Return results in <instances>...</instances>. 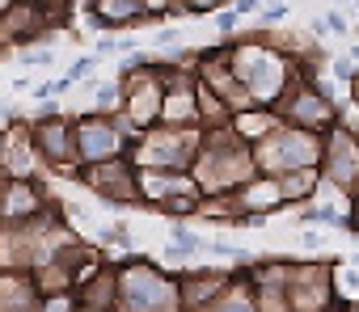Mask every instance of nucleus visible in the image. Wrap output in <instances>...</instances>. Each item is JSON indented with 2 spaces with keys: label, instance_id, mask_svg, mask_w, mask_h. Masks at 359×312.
<instances>
[{
  "label": "nucleus",
  "instance_id": "b1692460",
  "mask_svg": "<svg viewBox=\"0 0 359 312\" xmlns=\"http://www.w3.org/2000/svg\"><path fill=\"white\" fill-rule=\"evenodd\" d=\"M199 312H258V308H254L250 278H237V274H233V287H229L220 299H212L208 308H199Z\"/></svg>",
  "mask_w": 359,
  "mask_h": 312
},
{
  "label": "nucleus",
  "instance_id": "c03bdc74",
  "mask_svg": "<svg viewBox=\"0 0 359 312\" xmlns=\"http://www.w3.org/2000/svg\"><path fill=\"white\" fill-rule=\"evenodd\" d=\"M0 186H5V173H0Z\"/></svg>",
  "mask_w": 359,
  "mask_h": 312
},
{
  "label": "nucleus",
  "instance_id": "cd10ccee",
  "mask_svg": "<svg viewBox=\"0 0 359 312\" xmlns=\"http://www.w3.org/2000/svg\"><path fill=\"white\" fill-rule=\"evenodd\" d=\"M97 241H102V245H123L127 253H135V249H131V228H127V224H106V228H97Z\"/></svg>",
  "mask_w": 359,
  "mask_h": 312
},
{
  "label": "nucleus",
  "instance_id": "37998d69",
  "mask_svg": "<svg viewBox=\"0 0 359 312\" xmlns=\"http://www.w3.org/2000/svg\"><path fill=\"white\" fill-rule=\"evenodd\" d=\"M271 5H283V0H271Z\"/></svg>",
  "mask_w": 359,
  "mask_h": 312
},
{
  "label": "nucleus",
  "instance_id": "4c0bfd02",
  "mask_svg": "<svg viewBox=\"0 0 359 312\" xmlns=\"http://www.w3.org/2000/svg\"><path fill=\"white\" fill-rule=\"evenodd\" d=\"M140 5H144L152 17H161V13H169V9H173V0H140Z\"/></svg>",
  "mask_w": 359,
  "mask_h": 312
},
{
  "label": "nucleus",
  "instance_id": "dca6fc26",
  "mask_svg": "<svg viewBox=\"0 0 359 312\" xmlns=\"http://www.w3.org/2000/svg\"><path fill=\"white\" fill-rule=\"evenodd\" d=\"M47 207H51V199H47V190L34 178H5V186H0V224L34 220Z\"/></svg>",
  "mask_w": 359,
  "mask_h": 312
},
{
  "label": "nucleus",
  "instance_id": "4be33fe9",
  "mask_svg": "<svg viewBox=\"0 0 359 312\" xmlns=\"http://www.w3.org/2000/svg\"><path fill=\"white\" fill-rule=\"evenodd\" d=\"M279 122V114L275 110H262V106H250V110H237L233 118H229V127H233V135H241L245 143H258L271 127Z\"/></svg>",
  "mask_w": 359,
  "mask_h": 312
},
{
  "label": "nucleus",
  "instance_id": "bb28decb",
  "mask_svg": "<svg viewBox=\"0 0 359 312\" xmlns=\"http://www.w3.org/2000/svg\"><path fill=\"white\" fill-rule=\"evenodd\" d=\"M212 26H216V34H220V38H229V43L241 34V17H237L229 5H224V9H216V22H212Z\"/></svg>",
  "mask_w": 359,
  "mask_h": 312
},
{
  "label": "nucleus",
  "instance_id": "9b49d317",
  "mask_svg": "<svg viewBox=\"0 0 359 312\" xmlns=\"http://www.w3.org/2000/svg\"><path fill=\"white\" fill-rule=\"evenodd\" d=\"M30 139H34L39 161H43L51 173L76 178L81 161H76V135H72V118H64V114H55V118H34V122H30Z\"/></svg>",
  "mask_w": 359,
  "mask_h": 312
},
{
  "label": "nucleus",
  "instance_id": "2eb2a0df",
  "mask_svg": "<svg viewBox=\"0 0 359 312\" xmlns=\"http://www.w3.org/2000/svg\"><path fill=\"white\" fill-rule=\"evenodd\" d=\"M233 287V274L220 266H191L177 274V295H182V312H199L212 299H220Z\"/></svg>",
  "mask_w": 359,
  "mask_h": 312
},
{
  "label": "nucleus",
  "instance_id": "393cba45",
  "mask_svg": "<svg viewBox=\"0 0 359 312\" xmlns=\"http://www.w3.org/2000/svg\"><path fill=\"white\" fill-rule=\"evenodd\" d=\"M195 253H203V236L191 232L187 224H169V249H165V257H195Z\"/></svg>",
  "mask_w": 359,
  "mask_h": 312
},
{
  "label": "nucleus",
  "instance_id": "39448f33",
  "mask_svg": "<svg viewBox=\"0 0 359 312\" xmlns=\"http://www.w3.org/2000/svg\"><path fill=\"white\" fill-rule=\"evenodd\" d=\"M250 156H254V169L266 173V178H279V173H292V169H317L321 135L304 131V127L275 122L258 143H250Z\"/></svg>",
  "mask_w": 359,
  "mask_h": 312
},
{
  "label": "nucleus",
  "instance_id": "f03ea898",
  "mask_svg": "<svg viewBox=\"0 0 359 312\" xmlns=\"http://www.w3.org/2000/svg\"><path fill=\"white\" fill-rule=\"evenodd\" d=\"M254 156L250 143L241 135H233V127H208L199 139V152L191 161V178L203 194H233L237 186H245L254 178Z\"/></svg>",
  "mask_w": 359,
  "mask_h": 312
},
{
  "label": "nucleus",
  "instance_id": "5701e85b",
  "mask_svg": "<svg viewBox=\"0 0 359 312\" xmlns=\"http://www.w3.org/2000/svg\"><path fill=\"white\" fill-rule=\"evenodd\" d=\"M296 220H300V224H330V228H342V224H346V207L330 203V199H325V186H321V190H317V199H313V203H304Z\"/></svg>",
  "mask_w": 359,
  "mask_h": 312
},
{
  "label": "nucleus",
  "instance_id": "0eeeda50",
  "mask_svg": "<svg viewBox=\"0 0 359 312\" xmlns=\"http://www.w3.org/2000/svg\"><path fill=\"white\" fill-rule=\"evenodd\" d=\"M321 186L330 194L355 199L359 194V135L346 127H325L321 131V161H317Z\"/></svg>",
  "mask_w": 359,
  "mask_h": 312
},
{
  "label": "nucleus",
  "instance_id": "6e6552de",
  "mask_svg": "<svg viewBox=\"0 0 359 312\" xmlns=\"http://www.w3.org/2000/svg\"><path fill=\"white\" fill-rule=\"evenodd\" d=\"M72 135H76V161L81 165H97V161H114V156H127L131 143V127L118 114H81L72 118Z\"/></svg>",
  "mask_w": 359,
  "mask_h": 312
},
{
  "label": "nucleus",
  "instance_id": "aec40b11",
  "mask_svg": "<svg viewBox=\"0 0 359 312\" xmlns=\"http://www.w3.org/2000/svg\"><path fill=\"white\" fill-rule=\"evenodd\" d=\"M43 291L30 270H0V312H39Z\"/></svg>",
  "mask_w": 359,
  "mask_h": 312
},
{
  "label": "nucleus",
  "instance_id": "9d476101",
  "mask_svg": "<svg viewBox=\"0 0 359 312\" xmlns=\"http://www.w3.org/2000/svg\"><path fill=\"white\" fill-rule=\"evenodd\" d=\"M287 308L292 312H334V266L330 262H287Z\"/></svg>",
  "mask_w": 359,
  "mask_h": 312
},
{
  "label": "nucleus",
  "instance_id": "4468645a",
  "mask_svg": "<svg viewBox=\"0 0 359 312\" xmlns=\"http://www.w3.org/2000/svg\"><path fill=\"white\" fill-rule=\"evenodd\" d=\"M43 169L34 139H30V122H9L0 127V173L5 178H34Z\"/></svg>",
  "mask_w": 359,
  "mask_h": 312
},
{
  "label": "nucleus",
  "instance_id": "a878e982",
  "mask_svg": "<svg viewBox=\"0 0 359 312\" xmlns=\"http://www.w3.org/2000/svg\"><path fill=\"white\" fill-rule=\"evenodd\" d=\"M118 97H123L118 80H102V85H93L89 110H93V114H118Z\"/></svg>",
  "mask_w": 359,
  "mask_h": 312
},
{
  "label": "nucleus",
  "instance_id": "a211bd4d",
  "mask_svg": "<svg viewBox=\"0 0 359 312\" xmlns=\"http://www.w3.org/2000/svg\"><path fill=\"white\" fill-rule=\"evenodd\" d=\"M72 295H76V308L114 312V304H118V266L97 262L93 270H85V278L72 287Z\"/></svg>",
  "mask_w": 359,
  "mask_h": 312
},
{
  "label": "nucleus",
  "instance_id": "c756f323",
  "mask_svg": "<svg viewBox=\"0 0 359 312\" xmlns=\"http://www.w3.org/2000/svg\"><path fill=\"white\" fill-rule=\"evenodd\" d=\"M224 5H233V0H173L169 13H216Z\"/></svg>",
  "mask_w": 359,
  "mask_h": 312
},
{
  "label": "nucleus",
  "instance_id": "423d86ee",
  "mask_svg": "<svg viewBox=\"0 0 359 312\" xmlns=\"http://www.w3.org/2000/svg\"><path fill=\"white\" fill-rule=\"evenodd\" d=\"M118 89H123V97H118V118L131 127V131H148V127H156V114H161V68H156V59H148V55H135L123 72H118Z\"/></svg>",
  "mask_w": 359,
  "mask_h": 312
},
{
  "label": "nucleus",
  "instance_id": "58836bf2",
  "mask_svg": "<svg viewBox=\"0 0 359 312\" xmlns=\"http://www.w3.org/2000/svg\"><path fill=\"white\" fill-rule=\"evenodd\" d=\"M300 245H304V249H321V232H317V228H304V232H300Z\"/></svg>",
  "mask_w": 359,
  "mask_h": 312
},
{
  "label": "nucleus",
  "instance_id": "a19ab883",
  "mask_svg": "<svg viewBox=\"0 0 359 312\" xmlns=\"http://www.w3.org/2000/svg\"><path fill=\"white\" fill-rule=\"evenodd\" d=\"M9 5H13V0H0V13H5V9H9Z\"/></svg>",
  "mask_w": 359,
  "mask_h": 312
},
{
  "label": "nucleus",
  "instance_id": "473e14b6",
  "mask_svg": "<svg viewBox=\"0 0 359 312\" xmlns=\"http://www.w3.org/2000/svg\"><path fill=\"white\" fill-rule=\"evenodd\" d=\"M51 59H55V55H51L47 47H26V51H22V68H47Z\"/></svg>",
  "mask_w": 359,
  "mask_h": 312
},
{
  "label": "nucleus",
  "instance_id": "412c9836",
  "mask_svg": "<svg viewBox=\"0 0 359 312\" xmlns=\"http://www.w3.org/2000/svg\"><path fill=\"white\" fill-rule=\"evenodd\" d=\"M279 194H283V207H304L317 199L321 190V173L317 169H292V173H279Z\"/></svg>",
  "mask_w": 359,
  "mask_h": 312
},
{
  "label": "nucleus",
  "instance_id": "20e7f679",
  "mask_svg": "<svg viewBox=\"0 0 359 312\" xmlns=\"http://www.w3.org/2000/svg\"><path fill=\"white\" fill-rule=\"evenodd\" d=\"M203 127H148L135 131L127 143V161L135 169H177V173H191V161L199 152Z\"/></svg>",
  "mask_w": 359,
  "mask_h": 312
},
{
  "label": "nucleus",
  "instance_id": "ddd939ff",
  "mask_svg": "<svg viewBox=\"0 0 359 312\" xmlns=\"http://www.w3.org/2000/svg\"><path fill=\"white\" fill-rule=\"evenodd\" d=\"M237 207H241V228H266V220L275 211H283V194H279V182L266 178V173H254L245 186L233 190Z\"/></svg>",
  "mask_w": 359,
  "mask_h": 312
},
{
  "label": "nucleus",
  "instance_id": "a18cd8bd",
  "mask_svg": "<svg viewBox=\"0 0 359 312\" xmlns=\"http://www.w3.org/2000/svg\"><path fill=\"white\" fill-rule=\"evenodd\" d=\"M355 135H359V127H355Z\"/></svg>",
  "mask_w": 359,
  "mask_h": 312
},
{
  "label": "nucleus",
  "instance_id": "f8f14e48",
  "mask_svg": "<svg viewBox=\"0 0 359 312\" xmlns=\"http://www.w3.org/2000/svg\"><path fill=\"white\" fill-rule=\"evenodd\" d=\"M76 178L110 207H144L140 190H135V165L127 156H114V161H97V165H81Z\"/></svg>",
  "mask_w": 359,
  "mask_h": 312
},
{
  "label": "nucleus",
  "instance_id": "ea45409f",
  "mask_svg": "<svg viewBox=\"0 0 359 312\" xmlns=\"http://www.w3.org/2000/svg\"><path fill=\"white\" fill-rule=\"evenodd\" d=\"M342 312H359V299H351V304H346V308H342Z\"/></svg>",
  "mask_w": 359,
  "mask_h": 312
},
{
  "label": "nucleus",
  "instance_id": "72a5a7b5",
  "mask_svg": "<svg viewBox=\"0 0 359 312\" xmlns=\"http://www.w3.org/2000/svg\"><path fill=\"white\" fill-rule=\"evenodd\" d=\"M334 76H338V80H342V85H351V80H355V76H359V68H355V64H351V59H346V55H342V59H334Z\"/></svg>",
  "mask_w": 359,
  "mask_h": 312
},
{
  "label": "nucleus",
  "instance_id": "7ed1b4c3",
  "mask_svg": "<svg viewBox=\"0 0 359 312\" xmlns=\"http://www.w3.org/2000/svg\"><path fill=\"white\" fill-rule=\"evenodd\" d=\"M114 312H182L177 274L148 262V253H127L118 262V304Z\"/></svg>",
  "mask_w": 359,
  "mask_h": 312
},
{
  "label": "nucleus",
  "instance_id": "2f4dec72",
  "mask_svg": "<svg viewBox=\"0 0 359 312\" xmlns=\"http://www.w3.org/2000/svg\"><path fill=\"white\" fill-rule=\"evenodd\" d=\"M321 26H325V34H351V17L338 13V9H330V13L321 17Z\"/></svg>",
  "mask_w": 359,
  "mask_h": 312
},
{
  "label": "nucleus",
  "instance_id": "f257e3e1",
  "mask_svg": "<svg viewBox=\"0 0 359 312\" xmlns=\"http://www.w3.org/2000/svg\"><path fill=\"white\" fill-rule=\"evenodd\" d=\"M229 68H233L237 85L245 89L250 106H262V110H275L283 101V93L296 85V64L287 55H279L275 47H266L258 34L229 43Z\"/></svg>",
  "mask_w": 359,
  "mask_h": 312
},
{
  "label": "nucleus",
  "instance_id": "f3484780",
  "mask_svg": "<svg viewBox=\"0 0 359 312\" xmlns=\"http://www.w3.org/2000/svg\"><path fill=\"white\" fill-rule=\"evenodd\" d=\"M135 190L144 207H165L169 199H182V194H203L195 186L191 173H177V169H135Z\"/></svg>",
  "mask_w": 359,
  "mask_h": 312
},
{
  "label": "nucleus",
  "instance_id": "1a4fd4ad",
  "mask_svg": "<svg viewBox=\"0 0 359 312\" xmlns=\"http://www.w3.org/2000/svg\"><path fill=\"white\" fill-rule=\"evenodd\" d=\"M275 114L287 127H304V131H317L321 135L325 127L338 122V101H334V89L330 85H321V80H296L283 93V101L275 106Z\"/></svg>",
  "mask_w": 359,
  "mask_h": 312
},
{
  "label": "nucleus",
  "instance_id": "79ce46f5",
  "mask_svg": "<svg viewBox=\"0 0 359 312\" xmlns=\"http://www.w3.org/2000/svg\"><path fill=\"white\" fill-rule=\"evenodd\" d=\"M72 312H89V308H72Z\"/></svg>",
  "mask_w": 359,
  "mask_h": 312
},
{
  "label": "nucleus",
  "instance_id": "f704fd0d",
  "mask_svg": "<svg viewBox=\"0 0 359 312\" xmlns=\"http://www.w3.org/2000/svg\"><path fill=\"white\" fill-rule=\"evenodd\" d=\"M342 232H346V236H359V194H355L351 207H346V224H342Z\"/></svg>",
  "mask_w": 359,
  "mask_h": 312
},
{
  "label": "nucleus",
  "instance_id": "c85d7f7f",
  "mask_svg": "<svg viewBox=\"0 0 359 312\" xmlns=\"http://www.w3.org/2000/svg\"><path fill=\"white\" fill-rule=\"evenodd\" d=\"M334 291L359 299V270H355V266H334Z\"/></svg>",
  "mask_w": 359,
  "mask_h": 312
},
{
  "label": "nucleus",
  "instance_id": "e433bc0d",
  "mask_svg": "<svg viewBox=\"0 0 359 312\" xmlns=\"http://www.w3.org/2000/svg\"><path fill=\"white\" fill-rule=\"evenodd\" d=\"M156 47H182V34L173 26H165V30H156Z\"/></svg>",
  "mask_w": 359,
  "mask_h": 312
},
{
  "label": "nucleus",
  "instance_id": "6ab92c4d",
  "mask_svg": "<svg viewBox=\"0 0 359 312\" xmlns=\"http://www.w3.org/2000/svg\"><path fill=\"white\" fill-rule=\"evenodd\" d=\"M89 26L93 30H140L152 26V13L140 5V0H89Z\"/></svg>",
  "mask_w": 359,
  "mask_h": 312
},
{
  "label": "nucleus",
  "instance_id": "c9c22d12",
  "mask_svg": "<svg viewBox=\"0 0 359 312\" xmlns=\"http://www.w3.org/2000/svg\"><path fill=\"white\" fill-rule=\"evenodd\" d=\"M237 17H254L258 9H262V0H233V5H229Z\"/></svg>",
  "mask_w": 359,
  "mask_h": 312
},
{
  "label": "nucleus",
  "instance_id": "7c9ffc66",
  "mask_svg": "<svg viewBox=\"0 0 359 312\" xmlns=\"http://www.w3.org/2000/svg\"><path fill=\"white\" fill-rule=\"evenodd\" d=\"M97 64H102V55H81V59H76V64H72V68H68L64 76H68V80L76 85V80H85L89 72H97Z\"/></svg>",
  "mask_w": 359,
  "mask_h": 312
}]
</instances>
